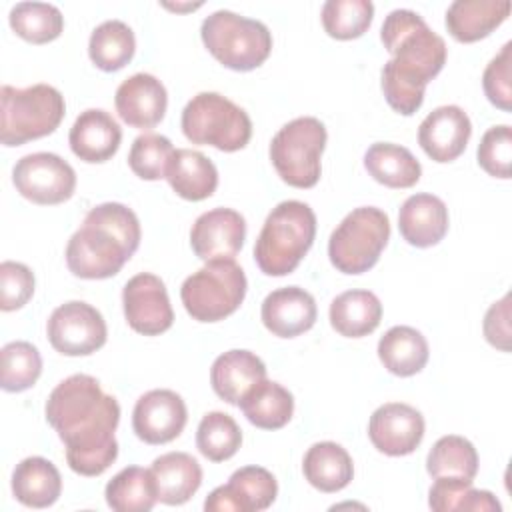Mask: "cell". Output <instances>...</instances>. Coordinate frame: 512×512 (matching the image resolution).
<instances>
[{
    "mask_svg": "<svg viewBox=\"0 0 512 512\" xmlns=\"http://www.w3.org/2000/svg\"><path fill=\"white\" fill-rule=\"evenodd\" d=\"M46 420L66 446V462L80 476H100L118 458L120 404L88 374L62 380L46 400Z\"/></svg>",
    "mask_w": 512,
    "mask_h": 512,
    "instance_id": "cell-1",
    "label": "cell"
},
{
    "mask_svg": "<svg viewBox=\"0 0 512 512\" xmlns=\"http://www.w3.org/2000/svg\"><path fill=\"white\" fill-rule=\"evenodd\" d=\"M380 40L392 58L382 68V92L392 110L412 116L424 102L428 82L446 64V42L420 14L392 10L380 28Z\"/></svg>",
    "mask_w": 512,
    "mask_h": 512,
    "instance_id": "cell-2",
    "label": "cell"
},
{
    "mask_svg": "<svg viewBox=\"0 0 512 512\" xmlns=\"http://www.w3.org/2000/svg\"><path fill=\"white\" fill-rule=\"evenodd\" d=\"M140 222L120 202H104L88 210L82 226L66 246L68 270L84 280L116 276L140 246Z\"/></svg>",
    "mask_w": 512,
    "mask_h": 512,
    "instance_id": "cell-3",
    "label": "cell"
},
{
    "mask_svg": "<svg viewBox=\"0 0 512 512\" xmlns=\"http://www.w3.org/2000/svg\"><path fill=\"white\" fill-rule=\"evenodd\" d=\"M316 236V214L300 200H284L266 216L254 244V260L266 276L294 272Z\"/></svg>",
    "mask_w": 512,
    "mask_h": 512,
    "instance_id": "cell-4",
    "label": "cell"
},
{
    "mask_svg": "<svg viewBox=\"0 0 512 512\" xmlns=\"http://www.w3.org/2000/svg\"><path fill=\"white\" fill-rule=\"evenodd\" d=\"M0 140L4 146H22L52 134L66 112L64 96L50 84L0 90Z\"/></svg>",
    "mask_w": 512,
    "mask_h": 512,
    "instance_id": "cell-5",
    "label": "cell"
},
{
    "mask_svg": "<svg viewBox=\"0 0 512 512\" xmlns=\"http://www.w3.org/2000/svg\"><path fill=\"white\" fill-rule=\"evenodd\" d=\"M200 36L208 52L226 68L248 72L266 62L272 52V34L260 20L232 10H216L204 18Z\"/></svg>",
    "mask_w": 512,
    "mask_h": 512,
    "instance_id": "cell-6",
    "label": "cell"
},
{
    "mask_svg": "<svg viewBox=\"0 0 512 512\" xmlns=\"http://www.w3.org/2000/svg\"><path fill=\"white\" fill-rule=\"evenodd\" d=\"M182 132L192 144L222 152L242 150L252 136L250 116L218 92H200L182 110Z\"/></svg>",
    "mask_w": 512,
    "mask_h": 512,
    "instance_id": "cell-7",
    "label": "cell"
},
{
    "mask_svg": "<svg viewBox=\"0 0 512 512\" xmlns=\"http://www.w3.org/2000/svg\"><path fill=\"white\" fill-rule=\"evenodd\" d=\"M390 238L388 214L376 206H360L344 216L328 240L332 266L342 274L368 272Z\"/></svg>",
    "mask_w": 512,
    "mask_h": 512,
    "instance_id": "cell-8",
    "label": "cell"
},
{
    "mask_svg": "<svg viewBox=\"0 0 512 512\" xmlns=\"http://www.w3.org/2000/svg\"><path fill=\"white\" fill-rule=\"evenodd\" d=\"M246 288V274L234 260H214L182 282L180 298L194 320L218 322L240 308Z\"/></svg>",
    "mask_w": 512,
    "mask_h": 512,
    "instance_id": "cell-9",
    "label": "cell"
},
{
    "mask_svg": "<svg viewBox=\"0 0 512 512\" xmlns=\"http://www.w3.org/2000/svg\"><path fill=\"white\" fill-rule=\"evenodd\" d=\"M326 138V126L314 116H300L284 124L270 142V160L278 176L294 188L316 186Z\"/></svg>",
    "mask_w": 512,
    "mask_h": 512,
    "instance_id": "cell-10",
    "label": "cell"
},
{
    "mask_svg": "<svg viewBox=\"0 0 512 512\" xmlns=\"http://www.w3.org/2000/svg\"><path fill=\"white\" fill-rule=\"evenodd\" d=\"M12 182L26 200L54 206L72 198L76 190V172L58 154L34 152L22 156L14 164Z\"/></svg>",
    "mask_w": 512,
    "mask_h": 512,
    "instance_id": "cell-11",
    "label": "cell"
},
{
    "mask_svg": "<svg viewBox=\"0 0 512 512\" xmlns=\"http://www.w3.org/2000/svg\"><path fill=\"white\" fill-rule=\"evenodd\" d=\"M46 334L52 348L64 356H88L106 344L102 314L82 300L60 304L48 318Z\"/></svg>",
    "mask_w": 512,
    "mask_h": 512,
    "instance_id": "cell-12",
    "label": "cell"
},
{
    "mask_svg": "<svg viewBox=\"0 0 512 512\" xmlns=\"http://www.w3.org/2000/svg\"><path fill=\"white\" fill-rule=\"evenodd\" d=\"M124 318L128 326L144 336H158L174 322V310L164 282L150 272L132 276L122 290Z\"/></svg>",
    "mask_w": 512,
    "mask_h": 512,
    "instance_id": "cell-13",
    "label": "cell"
},
{
    "mask_svg": "<svg viewBox=\"0 0 512 512\" xmlns=\"http://www.w3.org/2000/svg\"><path fill=\"white\" fill-rule=\"evenodd\" d=\"M278 496L274 474L262 466L238 468L224 486L214 488L206 502V512H260L272 506Z\"/></svg>",
    "mask_w": 512,
    "mask_h": 512,
    "instance_id": "cell-14",
    "label": "cell"
},
{
    "mask_svg": "<svg viewBox=\"0 0 512 512\" xmlns=\"http://www.w3.org/2000/svg\"><path fill=\"white\" fill-rule=\"evenodd\" d=\"M188 410L180 394L168 388H156L136 400L132 428L146 444H168L178 438L186 426Z\"/></svg>",
    "mask_w": 512,
    "mask_h": 512,
    "instance_id": "cell-15",
    "label": "cell"
},
{
    "mask_svg": "<svg viewBox=\"0 0 512 512\" xmlns=\"http://www.w3.org/2000/svg\"><path fill=\"white\" fill-rule=\"evenodd\" d=\"M424 416L410 404L388 402L378 406L368 422V438L386 456L412 454L424 438Z\"/></svg>",
    "mask_w": 512,
    "mask_h": 512,
    "instance_id": "cell-16",
    "label": "cell"
},
{
    "mask_svg": "<svg viewBox=\"0 0 512 512\" xmlns=\"http://www.w3.org/2000/svg\"><path fill=\"white\" fill-rule=\"evenodd\" d=\"M246 238V220L232 208H212L200 214L190 230V246L204 262L234 260Z\"/></svg>",
    "mask_w": 512,
    "mask_h": 512,
    "instance_id": "cell-17",
    "label": "cell"
},
{
    "mask_svg": "<svg viewBox=\"0 0 512 512\" xmlns=\"http://www.w3.org/2000/svg\"><path fill=\"white\" fill-rule=\"evenodd\" d=\"M472 136L468 114L454 104L434 108L418 126V144L434 162H452L464 150Z\"/></svg>",
    "mask_w": 512,
    "mask_h": 512,
    "instance_id": "cell-18",
    "label": "cell"
},
{
    "mask_svg": "<svg viewBox=\"0 0 512 512\" xmlns=\"http://www.w3.org/2000/svg\"><path fill=\"white\" fill-rule=\"evenodd\" d=\"M114 104L122 122L144 130L154 128L164 118L168 94L156 76L138 72L116 88Z\"/></svg>",
    "mask_w": 512,
    "mask_h": 512,
    "instance_id": "cell-19",
    "label": "cell"
},
{
    "mask_svg": "<svg viewBox=\"0 0 512 512\" xmlns=\"http://www.w3.org/2000/svg\"><path fill=\"white\" fill-rule=\"evenodd\" d=\"M316 316L314 296L300 286H284L270 292L260 310L262 324L278 338H294L308 332Z\"/></svg>",
    "mask_w": 512,
    "mask_h": 512,
    "instance_id": "cell-20",
    "label": "cell"
},
{
    "mask_svg": "<svg viewBox=\"0 0 512 512\" xmlns=\"http://www.w3.org/2000/svg\"><path fill=\"white\" fill-rule=\"evenodd\" d=\"M68 142L76 158L88 164H100L118 152L122 130L106 110L88 108L74 120Z\"/></svg>",
    "mask_w": 512,
    "mask_h": 512,
    "instance_id": "cell-21",
    "label": "cell"
},
{
    "mask_svg": "<svg viewBox=\"0 0 512 512\" xmlns=\"http://www.w3.org/2000/svg\"><path fill=\"white\" fill-rule=\"evenodd\" d=\"M398 228L410 246L430 248L448 232V208L434 194H412L400 206Z\"/></svg>",
    "mask_w": 512,
    "mask_h": 512,
    "instance_id": "cell-22",
    "label": "cell"
},
{
    "mask_svg": "<svg viewBox=\"0 0 512 512\" xmlns=\"http://www.w3.org/2000/svg\"><path fill=\"white\" fill-rule=\"evenodd\" d=\"M266 378V364L250 350H228L210 368V384L216 396L238 406L246 392Z\"/></svg>",
    "mask_w": 512,
    "mask_h": 512,
    "instance_id": "cell-23",
    "label": "cell"
},
{
    "mask_svg": "<svg viewBox=\"0 0 512 512\" xmlns=\"http://www.w3.org/2000/svg\"><path fill=\"white\" fill-rule=\"evenodd\" d=\"M510 8L508 0H456L446 10V30L458 42H478L508 18Z\"/></svg>",
    "mask_w": 512,
    "mask_h": 512,
    "instance_id": "cell-24",
    "label": "cell"
},
{
    "mask_svg": "<svg viewBox=\"0 0 512 512\" xmlns=\"http://www.w3.org/2000/svg\"><path fill=\"white\" fill-rule=\"evenodd\" d=\"M156 494L162 504L180 506L188 502L202 484V468L188 452H166L150 466Z\"/></svg>",
    "mask_w": 512,
    "mask_h": 512,
    "instance_id": "cell-25",
    "label": "cell"
},
{
    "mask_svg": "<svg viewBox=\"0 0 512 512\" xmlns=\"http://www.w3.org/2000/svg\"><path fill=\"white\" fill-rule=\"evenodd\" d=\"M170 188L184 200L200 202L214 194L218 186V170L214 162L198 150L178 148L166 170Z\"/></svg>",
    "mask_w": 512,
    "mask_h": 512,
    "instance_id": "cell-26",
    "label": "cell"
},
{
    "mask_svg": "<svg viewBox=\"0 0 512 512\" xmlns=\"http://www.w3.org/2000/svg\"><path fill=\"white\" fill-rule=\"evenodd\" d=\"M62 492L58 468L42 456H28L12 472V494L28 508H48Z\"/></svg>",
    "mask_w": 512,
    "mask_h": 512,
    "instance_id": "cell-27",
    "label": "cell"
},
{
    "mask_svg": "<svg viewBox=\"0 0 512 512\" xmlns=\"http://www.w3.org/2000/svg\"><path fill=\"white\" fill-rule=\"evenodd\" d=\"M304 478L320 492L332 494L346 488L354 476V464L346 448L336 442H316L308 448L302 462Z\"/></svg>",
    "mask_w": 512,
    "mask_h": 512,
    "instance_id": "cell-28",
    "label": "cell"
},
{
    "mask_svg": "<svg viewBox=\"0 0 512 512\" xmlns=\"http://www.w3.org/2000/svg\"><path fill=\"white\" fill-rule=\"evenodd\" d=\"M382 320V304L370 290H346L330 304V324L346 338L372 334Z\"/></svg>",
    "mask_w": 512,
    "mask_h": 512,
    "instance_id": "cell-29",
    "label": "cell"
},
{
    "mask_svg": "<svg viewBox=\"0 0 512 512\" xmlns=\"http://www.w3.org/2000/svg\"><path fill=\"white\" fill-rule=\"evenodd\" d=\"M428 342L412 326H392L378 342V358L384 368L400 378L418 374L428 362Z\"/></svg>",
    "mask_w": 512,
    "mask_h": 512,
    "instance_id": "cell-30",
    "label": "cell"
},
{
    "mask_svg": "<svg viewBox=\"0 0 512 512\" xmlns=\"http://www.w3.org/2000/svg\"><path fill=\"white\" fill-rule=\"evenodd\" d=\"M238 406L256 428L278 430L284 428L294 414V396L282 384L264 378L246 392Z\"/></svg>",
    "mask_w": 512,
    "mask_h": 512,
    "instance_id": "cell-31",
    "label": "cell"
},
{
    "mask_svg": "<svg viewBox=\"0 0 512 512\" xmlns=\"http://www.w3.org/2000/svg\"><path fill=\"white\" fill-rule=\"evenodd\" d=\"M368 174L388 188H410L422 176V166L414 154L392 142H376L364 154Z\"/></svg>",
    "mask_w": 512,
    "mask_h": 512,
    "instance_id": "cell-32",
    "label": "cell"
},
{
    "mask_svg": "<svg viewBox=\"0 0 512 512\" xmlns=\"http://www.w3.org/2000/svg\"><path fill=\"white\" fill-rule=\"evenodd\" d=\"M136 52L132 28L122 20H106L98 24L88 40V56L96 68L116 72L124 68Z\"/></svg>",
    "mask_w": 512,
    "mask_h": 512,
    "instance_id": "cell-33",
    "label": "cell"
},
{
    "mask_svg": "<svg viewBox=\"0 0 512 512\" xmlns=\"http://www.w3.org/2000/svg\"><path fill=\"white\" fill-rule=\"evenodd\" d=\"M106 504L116 512H148L158 502L152 472L140 466L122 468L104 490Z\"/></svg>",
    "mask_w": 512,
    "mask_h": 512,
    "instance_id": "cell-34",
    "label": "cell"
},
{
    "mask_svg": "<svg viewBox=\"0 0 512 512\" xmlns=\"http://www.w3.org/2000/svg\"><path fill=\"white\" fill-rule=\"evenodd\" d=\"M426 470L434 480L454 478L474 482L478 474V452L474 444L464 436H442L428 452Z\"/></svg>",
    "mask_w": 512,
    "mask_h": 512,
    "instance_id": "cell-35",
    "label": "cell"
},
{
    "mask_svg": "<svg viewBox=\"0 0 512 512\" xmlns=\"http://www.w3.org/2000/svg\"><path fill=\"white\" fill-rule=\"evenodd\" d=\"M10 28L26 42L46 44L64 30L62 12L48 2H18L8 14Z\"/></svg>",
    "mask_w": 512,
    "mask_h": 512,
    "instance_id": "cell-36",
    "label": "cell"
},
{
    "mask_svg": "<svg viewBox=\"0 0 512 512\" xmlns=\"http://www.w3.org/2000/svg\"><path fill=\"white\" fill-rule=\"evenodd\" d=\"M428 506L436 512L448 510H470V512H492L500 510V502L488 490L472 488L468 480L436 478L428 492Z\"/></svg>",
    "mask_w": 512,
    "mask_h": 512,
    "instance_id": "cell-37",
    "label": "cell"
},
{
    "mask_svg": "<svg viewBox=\"0 0 512 512\" xmlns=\"http://www.w3.org/2000/svg\"><path fill=\"white\" fill-rule=\"evenodd\" d=\"M242 444V430L226 412H208L202 416L196 430V446L200 454L212 462L232 458Z\"/></svg>",
    "mask_w": 512,
    "mask_h": 512,
    "instance_id": "cell-38",
    "label": "cell"
},
{
    "mask_svg": "<svg viewBox=\"0 0 512 512\" xmlns=\"http://www.w3.org/2000/svg\"><path fill=\"white\" fill-rule=\"evenodd\" d=\"M0 386L6 392H24L36 384L42 374V356L26 340L8 342L0 352Z\"/></svg>",
    "mask_w": 512,
    "mask_h": 512,
    "instance_id": "cell-39",
    "label": "cell"
},
{
    "mask_svg": "<svg viewBox=\"0 0 512 512\" xmlns=\"http://www.w3.org/2000/svg\"><path fill=\"white\" fill-rule=\"evenodd\" d=\"M322 26L336 40H352L362 36L374 18L370 0H328L322 6Z\"/></svg>",
    "mask_w": 512,
    "mask_h": 512,
    "instance_id": "cell-40",
    "label": "cell"
},
{
    "mask_svg": "<svg viewBox=\"0 0 512 512\" xmlns=\"http://www.w3.org/2000/svg\"><path fill=\"white\" fill-rule=\"evenodd\" d=\"M174 146L162 134H140L128 152L130 170L142 180H160L166 178L168 164L172 160Z\"/></svg>",
    "mask_w": 512,
    "mask_h": 512,
    "instance_id": "cell-41",
    "label": "cell"
},
{
    "mask_svg": "<svg viewBox=\"0 0 512 512\" xmlns=\"http://www.w3.org/2000/svg\"><path fill=\"white\" fill-rule=\"evenodd\" d=\"M478 164L494 178H510L512 170V128L508 124L492 126L478 144Z\"/></svg>",
    "mask_w": 512,
    "mask_h": 512,
    "instance_id": "cell-42",
    "label": "cell"
},
{
    "mask_svg": "<svg viewBox=\"0 0 512 512\" xmlns=\"http://www.w3.org/2000/svg\"><path fill=\"white\" fill-rule=\"evenodd\" d=\"M510 64H512V42H506L502 50L488 62L482 74V88L490 104L510 112L512 110V82H510Z\"/></svg>",
    "mask_w": 512,
    "mask_h": 512,
    "instance_id": "cell-43",
    "label": "cell"
},
{
    "mask_svg": "<svg viewBox=\"0 0 512 512\" xmlns=\"http://www.w3.org/2000/svg\"><path fill=\"white\" fill-rule=\"evenodd\" d=\"M34 294V274L32 270L14 260H4L0 264V308L12 312L22 308Z\"/></svg>",
    "mask_w": 512,
    "mask_h": 512,
    "instance_id": "cell-44",
    "label": "cell"
},
{
    "mask_svg": "<svg viewBox=\"0 0 512 512\" xmlns=\"http://www.w3.org/2000/svg\"><path fill=\"white\" fill-rule=\"evenodd\" d=\"M484 336L494 348L510 350V294L494 302L484 316Z\"/></svg>",
    "mask_w": 512,
    "mask_h": 512,
    "instance_id": "cell-45",
    "label": "cell"
}]
</instances>
